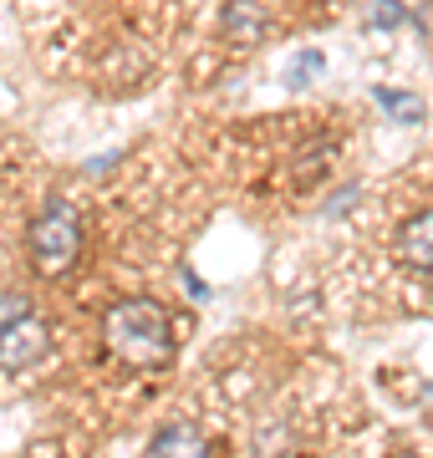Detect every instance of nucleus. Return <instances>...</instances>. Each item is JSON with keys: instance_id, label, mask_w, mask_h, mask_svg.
<instances>
[{"instance_id": "nucleus-1", "label": "nucleus", "mask_w": 433, "mask_h": 458, "mask_svg": "<svg viewBox=\"0 0 433 458\" xmlns=\"http://www.w3.org/2000/svg\"><path fill=\"white\" fill-rule=\"evenodd\" d=\"M107 352L128 367H164L174 357V327L158 301H123L102 321Z\"/></svg>"}, {"instance_id": "nucleus-2", "label": "nucleus", "mask_w": 433, "mask_h": 458, "mask_svg": "<svg viewBox=\"0 0 433 458\" xmlns=\"http://www.w3.org/2000/svg\"><path fill=\"white\" fill-rule=\"evenodd\" d=\"M82 255V219L67 199H51L31 225V265L41 276H62Z\"/></svg>"}, {"instance_id": "nucleus-3", "label": "nucleus", "mask_w": 433, "mask_h": 458, "mask_svg": "<svg viewBox=\"0 0 433 458\" xmlns=\"http://www.w3.org/2000/svg\"><path fill=\"white\" fill-rule=\"evenodd\" d=\"M41 352H47V321L41 316L26 311L0 331V372H26Z\"/></svg>"}, {"instance_id": "nucleus-4", "label": "nucleus", "mask_w": 433, "mask_h": 458, "mask_svg": "<svg viewBox=\"0 0 433 458\" xmlns=\"http://www.w3.org/2000/svg\"><path fill=\"white\" fill-rule=\"evenodd\" d=\"M398 255H403L408 270H429L433 276V209L413 214V219L398 229Z\"/></svg>"}, {"instance_id": "nucleus-5", "label": "nucleus", "mask_w": 433, "mask_h": 458, "mask_svg": "<svg viewBox=\"0 0 433 458\" xmlns=\"http://www.w3.org/2000/svg\"><path fill=\"white\" fill-rule=\"evenodd\" d=\"M270 26H276V21H270L266 5H255V0H234V5H225V36H234L240 47L266 41Z\"/></svg>"}, {"instance_id": "nucleus-6", "label": "nucleus", "mask_w": 433, "mask_h": 458, "mask_svg": "<svg viewBox=\"0 0 433 458\" xmlns=\"http://www.w3.org/2000/svg\"><path fill=\"white\" fill-rule=\"evenodd\" d=\"M149 458H209V443L194 423H168L158 438H153Z\"/></svg>"}, {"instance_id": "nucleus-7", "label": "nucleus", "mask_w": 433, "mask_h": 458, "mask_svg": "<svg viewBox=\"0 0 433 458\" xmlns=\"http://www.w3.org/2000/svg\"><path fill=\"white\" fill-rule=\"evenodd\" d=\"M372 98L383 102V113H387V117H403V123H423V107H418L408 92H387V87H378Z\"/></svg>"}, {"instance_id": "nucleus-8", "label": "nucleus", "mask_w": 433, "mask_h": 458, "mask_svg": "<svg viewBox=\"0 0 433 458\" xmlns=\"http://www.w3.org/2000/svg\"><path fill=\"white\" fill-rule=\"evenodd\" d=\"M398 21H403V5H398V0H378L367 26H372V31H387V26H398Z\"/></svg>"}, {"instance_id": "nucleus-9", "label": "nucleus", "mask_w": 433, "mask_h": 458, "mask_svg": "<svg viewBox=\"0 0 433 458\" xmlns=\"http://www.w3.org/2000/svg\"><path fill=\"white\" fill-rule=\"evenodd\" d=\"M317 72H321V56H317V51H306V56H301V66L291 72V87H306Z\"/></svg>"}, {"instance_id": "nucleus-10", "label": "nucleus", "mask_w": 433, "mask_h": 458, "mask_svg": "<svg viewBox=\"0 0 433 458\" xmlns=\"http://www.w3.org/2000/svg\"><path fill=\"white\" fill-rule=\"evenodd\" d=\"M16 316H26V306H21V295H0V331L11 327Z\"/></svg>"}]
</instances>
